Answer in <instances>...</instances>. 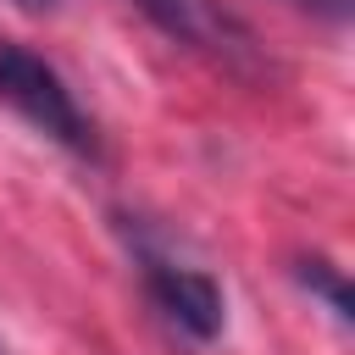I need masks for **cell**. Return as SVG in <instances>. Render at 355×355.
I'll return each mask as SVG.
<instances>
[{"label":"cell","instance_id":"5","mask_svg":"<svg viewBox=\"0 0 355 355\" xmlns=\"http://www.w3.org/2000/svg\"><path fill=\"white\" fill-rule=\"evenodd\" d=\"M294 6H305V11H322V17H333V22H344V17H349V0H294Z\"/></svg>","mask_w":355,"mask_h":355},{"label":"cell","instance_id":"3","mask_svg":"<svg viewBox=\"0 0 355 355\" xmlns=\"http://www.w3.org/2000/svg\"><path fill=\"white\" fill-rule=\"evenodd\" d=\"M133 6H139L172 44H189V50H200V55L233 67V72L261 67V39H255V28H250L239 11H227L222 0H133Z\"/></svg>","mask_w":355,"mask_h":355},{"label":"cell","instance_id":"6","mask_svg":"<svg viewBox=\"0 0 355 355\" xmlns=\"http://www.w3.org/2000/svg\"><path fill=\"white\" fill-rule=\"evenodd\" d=\"M11 6H22V11H55L61 0H11Z\"/></svg>","mask_w":355,"mask_h":355},{"label":"cell","instance_id":"4","mask_svg":"<svg viewBox=\"0 0 355 355\" xmlns=\"http://www.w3.org/2000/svg\"><path fill=\"white\" fill-rule=\"evenodd\" d=\"M294 277L316 294V300H327V311L338 316V322H349V283H344V272L333 266V261H322V255H305L300 266H294Z\"/></svg>","mask_w":355,"mask_h":355},{"label":"cell","instance_id":"2","mask_svg":"<svg viewBox=\"0 0 355 355\" xmlns=\"http://www.w3.org/2000/svg\"><path fill=\"white\" fill-rule=\"evenodd\" d=\"M139 283H144L150 305L161 311V322L178 327L183 338L211 344V338L222 333V322H227V300H222V288H216L211 272L183 266V261H172V255L139 244Z\"/></svg>","mask_w":355,"mask_h":355},{"label":"cell","instance_id":"1","mask_svg":"<svg viewBox=\"0 0 355 355\" xmlns=\"http://www.w3.org/2000/svg\"><path fill=\"white\" fill-rule=\"evenodd\" d=\"M0 105H11L50 144H61L72 155H100V133H94L89 111L78 105L72 83L39 50L11 44V39H0Z\"/></svg>","mask_w":355,"mask_h":355}]
</instances>
